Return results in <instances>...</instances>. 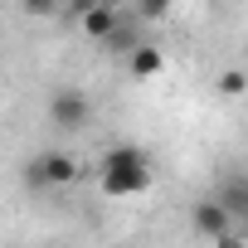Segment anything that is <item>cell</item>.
<instances>
[{"instance_id":"9","label":"cell","mask_w":248,"mask_h":248,"mask_svg":"<svg viewBox=\"0 0 248 248\" xmlns=\"http://www.w3.org/2000/svg\"><path fill=\"white\" fill-rule=\"evenodd\" d=\"M25 10H30V15H54V5H49V0H30Z\"/></svg>"},{"instance_id":"8","label":"cell","mask_w":248,"mask_h":248,"mask_svg":"<svg viewBox=\"0 0 248 248\" xmlns=\"http://www.w3.org/2000/svg\"><path fill=\"white\" fill-rule=\"evenodd\" d=\"M219 93H224V97H243V93H248V73H243V68H224V73H219Z\"/></svg>"},{"instance_id":"10","label":"cell","mask_w":248,"mask_h":248,"mask_svg":"<svg viewBox=\"0 0 248 248\" xmlns=\"http://www.w3.org/2000/svg\"><path fill=\"white\" fill-rule=\"evenodd\" d=\"M214 248H243V233H233V238H224V243H214Z\"/></svg>"},{"instance_id":"4","label":"cell","mask_w":248,"mask_h":248,"mask_svg":"<svg viewBox=\"0 0 248 248\" xmlns=\"http://www.w3.org/2000/svg\"><path fill=\"white\" fill-rule=\"evenodd\" d=\"M190 229H195L204 243H224V238H233V233H238V229H233V214H229L214 195L195 200V209H190Z\"/></svg>"},{"instance_id":"2","label":"cell","mask_w":248,"mask_h":248,"mask_svg":"<svg viewBox=\"0 0 248 248\" xmlns=\"http://www.w3.org/2000/svg\"><path fill=\"white\" fill-rule=\"evenodd\" d=\"M25 180H30L34 190H63V185L78 180V161H73L68 151H39V156L30 161Z\"/></svg>"},{"instance_id":"7","label":"cell","mask_w":248,"mask_h":248,"mask_svg":"<svg viewBox=\"0 0 248 248\" xmlns=\"http://www.w3.org/2000/svg\"><path fill=\"white\" fill-rule=\"evenodd\" d=\"M127 68H132V78H156V73L166 68V54H161V49L146 39V44H141V49L127 59Z\"/></svg>"},{"instance_id":"6","label":"cell","mask_w":248,"mask_h":248,"mask_svg":"<svg viewBox=\"0 0 248 248\" xmlns=\"http://www.w3.org/2000/svg\"><path fill=\"white\" fill-rule=\"evenodd\" d=\"M214 200H219V204L233 214V229L248 238V175H229V180H219Z\"/></svg>"},{"instance_id":"1","label":"cell","mask_w":248,"mask_h":248,"mask_svg":"<svg viewBox=\"0 0 248 248\" xmlns=\"http://www.w3.org/2000/svg\"><path fill=\"white\" fill-rule=\"evenodd\" d=\"M151 180H156V170H151V156H146L141 146L117 141V146L102 151V166H97L102 195H112V200H132V195H146Z\"/></svg>"},{"instance_id":"5","label":"cell","mask_w":248,"mask_h":248,"mask_svg":"<svg viewBox=\"0 0 248 248\" xmlns=\"http://www.w3.org/2000/svg\"><path fill=\"white\" fill-rule=\"evenodd\" d=\"M73 15L83 20V34L97 39V44H107V39L122 30V10H117V5H88V0H78Z\"/></svg>"},{"instance_id":"3","label":"cell","mask_w":248,"mask_h":248,"mask_svg":"<svg viewBox=\"0 0 248 248\" xmlns=\"http://www.w3.org/2000/svg\"><path fill=\"white\" fill-rule=\"evenodd\" d=\"M49 122H54L59 132H83L88 122H93L88 93H83V88H54V97H49Z\"/></svg>"}]
</instances>
